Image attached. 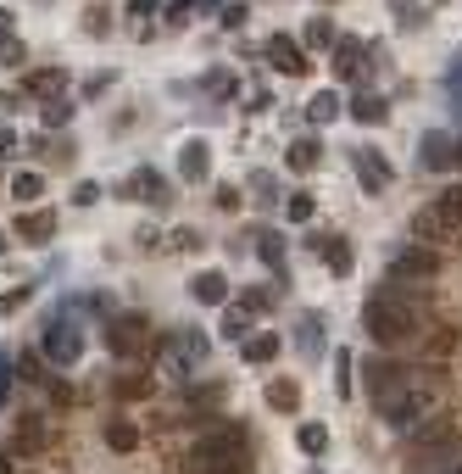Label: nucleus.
Wrapping results in <instances>:
<instances>
[{
	"mask_svg": "<svg viewBox=\"0 0 462 474\" xmlns=\"http://www.w3.org/2000/svg\"><path fill=\"white\" fill-rule=\"evenodd\" d=\"M457 452H462V430H457L451 419L429 414V419L407 435V474H440V469L457 463Z\"/></svg>",
	"mask_w": 462,
	"mask_h": 474,
	"instance_id": "nucleus-1",
	"label": "nucleus"
},
{
	"mask_svg": "<svg viewBox=\"0 0 462 474\" xmlns=\"http://www.w3.org/2000/svg\"><path fill=\"white\" fill-rule=\"evenodd\" d=\"M362 330H368L379 346H402V340H418L423 335V319H418V307L402 302L395 291H379L368 296V307H362Z\"/></svg>",
	"mask_w": 462,
	"mask_h": 474,
	"instance_id": "nucleus-2",
	"label": "nucleus"
},
{
	"mask_svg": "<svg viewBox=\"0 0 462 474\" xmlns=\"http://www.w3.org/2000/svg\"><path fill=\"white\" fill-rule=\"evenodd\" d=\"M435 407H440V386H429V379H407V386L402 391H395L384 407H379V414H384V424L395 430V435H412L429 414H435Z\"/></svg>",
	"mask_w": 462,
	"mask_h": 474,
	"instance_id": "nucleus-3",
	"label": "nucleus"
},
{
	"mask_svg": "<svg viewBox=\"0 0 462 474\" xmlns=\"http://www.w3.org/2000/svg\"><path fill=\"white\" fill-rule=\"evenodd\" d=\"M106 346H112V358H117V363H140V358L156 352L151 324L140 319V312H128V319H112V324H106Z\"/></svg>",
	"mask_w": 462,
	"mask_h": 474,
	"instance_id": "nucleus-4",
	"label": "nucleus"
},
{
	"mask_svg": "<svg viewBox=\"0 0 462 474\" xmlns=\"http://www.w3.org/2000/svg\"><path fill=\"white\" fill-rule=\"evenodd\" d=\"M384 279H402V284H429V279H440V246H423V240H412V246H402L390 257V274Z\"/></svg>",
	"mask_w": 462,
	"mask_h": 474,
	"instance_id": "nucleus-5",
	"label": "nucleus"
},
{
	"mask_svg": "<svg viewBox=\"0 0 462 474\" xmlns=\"http://www.w3.org/2000/svg\"><path fill=\"white\" fill-rule=\"evenodd\" d=\"M40 352H45V363H56V368H73V363L84 358V330H79V319H56V324L40 335Z\"/></svg>",
	"mask_w": 462,
	"mask_h": 474,
	"instance_id": "nucleus-6",
	"label": "nucleus"
},
{
	"mask_svg": "<svg viewBox=\"0 0 462 474\" xmlns=\"http://www.w3.org/2000/svg\"><path fill=\"white\" fill-rule=\"evenodd\" d=\"M223 402H228V386H223V379H201V386H184L179 414H184V424L201 430L207 419H217V407H223Z\"/></svg>",
	"mask_w": 462,
	"mask_h": 474,
	"instance_id": "nucleus-7",
	"label": "nucleus"
},
{
	"mask_svg": "<svg viewBox=\"0 0 462 474\" xmlns=\"http://www.w3.org/2000/svg\"><path fill=\"white\" fill-rule=\"evenodd\" d=\"M362 379H368V396H374V407H384V402H390L395 391H402L412 374H407L402 363H390V358H374L368 368H362Z\"/></svg>",
	"mask_w": 462,
	"mask_h": 474,
	"instance_id": "nucleus-8",
	"label": "nucleus"
},
{
	"mask_svg": "<svg viewBox=\"0 0 462 474\" xmlns=\"http://www.w3.org/2000/svg\"><path fill=\"white\" fill-rule=\"evenodd\" d=\"M418 168H429V173H451V168H457V140L440 135V129H429V135L418 140Z\"/></svg>",
	"mask_w": 462,
	"mask_h": 474,
	"instance_id": "nucleus-9",
	"label": "nucleus"
},
{
	"mask_svg": "<svg viewBox=\"0 0 462 474\" xmlns=\"http://www.w3.org/2000/svg\"><path fill=\"white\" fill-rule=\"evenodd\" d=\"M351 163H356V179H362V190H368V196H379V190H390V163H384V151H374V145H362L356 156H351Z\"/></svg>",
	"mask_w": 462,
	"mask_h": 474,
	"instance_id": "nucleus-10",
	"label": "nucleus"
},
{
	"mask_svg": "<svg viewBox=\"0 0 462 474\" xmlns=\"http://www.w3.org/2000/svg\"><path fill=\"white\" fill-rule=\"evenodd\" d=\"M268 61H273L279 73H290V79H307V73H312L307 51L295 45V40H284V34H273V40H268Z\"/></svg>",
	"mask_w": 462,
	"mask_h": 474,
	"instance_id": "nucleus-11",
	"label": "nucleus"
},
{
	"mask_svg": "<svg viewBox=\"0 0 462 474\" xmlns=\"http://www.w3.org/2000/svg\"><path fill=\"white\" fill-rule=\"evenodd\" d=\"M189 296L201 302V307H223L235 291H228V274H223V268H201V274L189 279Z\"/></svg>",
	"mask_w": 462,
	"mask_h": 474,
	"instance_id": "nucleus-12",
	"label": "nucleus"
},
{
	"mask_svg": "<svg viewBox=\"0 0 462 474\" xmlns=\"http://www.w3.org/2000/svg\"><path fill=\"white\" fill-rule=\"evenodd\" d=\"M179 173H184L189 184H207V173H212V145H207V140H184V151H179Z\"/></svg>",
	"mask_w": 462,
	"mask_h": 474,
	"instance_id": "nucleus-13",
	"label": "nucleus"
},
{
	"mask_svg": "<svg viewBox=\"0 0 462 474\" xmlns=\"http://www.w3.org/2000/svg\"><path fill=\"white\" fill-rule=\"evenodd\" d=\"M362 61H368V51H362L356 40H335V79L340 84H362Z\"/></svg>",
	"mask_w": 462,
	"mask_h": 474,
	"instance_id": "nucleus-14",
	"label": "nucleus"
},
{
	"mask_svg": "<svg viewBox=\"0 0 462 474\" xmlns=\"http://www.w3.org/2000/svg\"><path fill=\"white\" fill-rule=\"evenodd\" d=\"M279 346H284V340H279L273 330H251V335L240 340V358H245L251 368H262V363H273V358H279Z\"/></svg>",
	"mask_w": 462,
	"mask_h": 474,
	"instance_id": "nucleus-15",
	"label": "nucleus"
},
{
	"mask_svg": "<svg viewBox=\"0 0 462 474\" xmlns=\"http://www.w3.org/2000/svg\"><path fill=\"white\" fill-rule=\"evenodd\" d=\"M56 235V212L51 207H40V212H23L17 218V240H28V246H45Z\"/></svg>",
	"mask_w": 462,
	"mask_h": 474,
	"instance_id": "nucleus-16",
	"label": "nucleus"
},
{
	"mask_svg": "<svg viewBox=\"0 0 462 474\" xmlns=\"http://www.w3.org/2000/svg\"><path fill=\"white\" fill-rule=\"evenodd\" d=\"M457 229L446 224V218L435 212V207H423V212H412V240H423V246H440V240H451Z\"/></svg>",
	"mask_w": 462,
	"mask_h": 474,
	"instance_id": "nucleus-17",
	"label": "nucleus"
},
{
	"mask_svg": "<svg viewBox=\"0 0 462 474\" xmlns=\"http://www.w3.org/2000/svg\"><path fill=\"white\" fill-rule=\"evenodd\" d=\"M351 117H356V123H384V117H390V101H384L379 89H362V84H356V89H351Z\"/></svg>",
	"mask_w": 462,
	"mask_h": 474,
	"instance_id": "nucleus-18",
	"label": "nucleus"
},
{
	"mask_svg": "<svg viewBox=\"0 0 462 474\" xmlns=\"http://www.w3.org/2000/svg\"><path fill=\"white\" fill-rule=\"evenodd\" d=\"M123 196H145L151 207H162V201H168V179H162L156 168H140L134 179H128V184H123Z\"/></svg>",
	"mask_w": 462,
	"mask_h": 474,
	"instance_id": "nucleus-19",
	"label": "nucleus"
},
{
	"mask_svg": "<svg viewBox=\"0 0 462 474\" xmlns=\"http://www.w3.org/2000/svg\"><path fill=\"white\" fill-rule=\"evenodd\" d=\"M323 163V140L318 135H307V140H290V151H284V168H295V173H312Z\"/></svg>",
	"mask_w": 462,
	"mask_h": 474,
	"instance_id": "nucleus-20",
	"label": "nucleus"
},
{
	"mask_svg": "<svg viewBox=\"0 0 462 474\" xmlns=\"http://www.w3.org/2000/svg\"><path fill=\"white\" fill-rule=\"evenodd\" d=\"M61 89H68V79H61L56 68H40V73H28V79H23V95H34V101H56Z\"/></svg>",
	"mask_w": 462,
	"mask_h": 474,
	"instance_id": "nucleus-21",
	"label": "nucleus"
},
{
	"mask_svg": "<svg viewBox=\"0 0 462 474\" xmlns=\"http://www.w3.org/2000/svg\"><path fill=\"white\" fill-rule=\"evenodd\" d=\"M156 386H151V374L145 368H128V374H117V386H112V396L117 402H145Z\"/></svg>",
	"mask_w": 462,
	"mask_h": 474,
	"instance_id": "nucleus-22",
	"label": "nucleus"
},
{
	"mask_svg": "<svg viewBox=\"0 0 462 474\" xmlns=\"http://www.w3.org/2000/svg\"><path fill=\"white\" fill-rule=\"evenodd\" d=\"M340 112H346V101H340V95H335V89H318V95H312V101H307V117L318 123V129H323V123H335Z\"/></svg>",
	"mask_w": 462,
	"mask_h": 474,
	"instance_id": "nucleus-23",
	"label": "nucleus"
},
{
	"mask_svg": "<svg viewBox=\"0 0 462 474\" xmlns=\"http://www.w3.org/2000/svg\"><path fill=\"white\" fill-rule=\"evenodd\" d=\"M295 447H301L307 458H323V452H328V424H318V419H307L301 430H295Z\"/></svg>",
	"mask_w": 462,
	"mask_h": 474,
	"instance_id": "nucleus-24",
	"label": "nucleus"
},
{
	"mask_svg": "<svg viewBox=\"0 0 462 474\" xmlns=\"http://www.w3.org/2000/svg\"><path fill=\"white\" fill-rule=\"evenodd\" d=\"M45 447V424L28 414V419H17V435H12V452H40Z\"/></svg>",
	"mask_w": 462,
	"mask_h": 474,
	"instance_id": "nucleus-25",
	"label": "nucleus"
},
{
	"mask_svg": "<svg viewBox=\"0 0 462 474\" xmlns=\"http://www.w3.org/2000/svg\"><path fill=\"white\" fill-rule=\"evenodd\" d=\"M295 346H301L307 358H318V352H323V319H318V312H307V319L295 324Z\"/></svg>",
	"mask_w": 462,
	"mask_h": 474,
	"instance_id": "nucleus-26",
	"label": "nucleus"
},
{
	"mask_svg": "<svg viewBox=\"0 0 462 474\" xmlns=\"http://www.w3.org/2000/svg\"><path fill=\"white\" fill-rule=\"evenodd\" d=\"M106 447H112V452H134V447H140V424L112 419V424H106Z\"/></svg>",
	"mask_w": 462,
	"mask_h": 474,
	"instance_id": "nucleus-27",
	"label": "nucleus"
},
{
	"mask_svg": "<svg viewBox=\"0 0 462 474\" xmlns=\"http://www.w3.org/2000/svg\"><path fill=\"white\" fill-rule=\"evenodd\" d=\"M268 407H273V414H295V407H301L295 379H273V386H268Z\"/></svg>",
	"mask_w": 462,
	"mask_h": 474,
	"instance_id": "nucleus-28",
	"label": "nucleus"
},
{
	"mask_svg": "<svg viewBox=\"0 0 462 474\" xmlns=\"http://www.w3.org/2000/svg\"><path fill=\"white\" fill-rule=\"evenodd\" d=\"M128 28H134V40H156V6L151 0H134V6H128Z\"/></svg>",
	"mask_w": 462,
	"mask_h": 474,
	"instance_id": "nucleus-29",
	"label": "nucleus"
},
{
	"mask_svg": "<svg viewBox=\"0 0 462 474\" xmlns=\"http://www.w3.org/2000/svg\"><path fill=\"white\" fill-rule=\"evenodd\" d=\"M335 23H328V17H312L307 23V40H301V51H335Z\"/></svg>",
	"mask_w": 462,
	"mask_h": 474,
	"instance_id": "nucleus-30",
	"label": "nucleus"
},
{
	"mask_svg": "<svg viewBox=\"0 0 462 474\" xmlns=\"http://www.w3.org/2000/svg\"><path fill=\"white\" fill-rule=\"evenodd\" d=\"M429 207H435L446 224L457 229V224H462V184H446V190H440V201H429Z\"/></svg>",
	"mask_w": 462,
	"mask_h": 474,
	"instance_id": "nucleus-31",
	"label": "nucleus"
},
{
	"mask_svg": "<svg viewBox=\"0 0 462 474\" xmlns=\"http://www.w3.org/2000/svg\"><path fill=\"white\" fill-rule=\"evenodd\" d=\"M323 263H328V274H351V268H356V251H351L346 240H328V246H323Z\"/></svg>",
	"mask_w": 462,
	"mask_h": 474,
	"instance_id": "nucleus-32",
	"label": "nucleus"
},
{
	"mask_svg": "<svg viewBox=\"0 0 462 474\" xmlns=\"http://www.w3.org/2000/svg\"><path fill=\"white\" fill-rule=\"evenodd\" d=\"M40 190H45V179H40L34 168H23V173L12 179V196H17L23 207H28V201H40Z\"/></svg>",
	"mask_w": 462,
	"mask_h": 474,
	"instance_id": "nucleus-33",
	"label": "nucleus"
},
{
	"mask_svg": "<svg viewBox=\"0 0 462 474\" xmlns=\"http://www.w3.org/2000/svg\"><path fill=\"white\" fill-rule=\"evenodd\" d=\"M312 212H318V201L307 196V190H295V196L284 201V218H290V224H312Z\"/></svg>",
	"mask_w": 462,
	"mask_h": 474,
	"instance_id": "nucleus-34",
	"label": "nucleus"
},
{
	"mask_svg": "<svg viewBox=\"0 0 462 474\" xmlns=\"http://www.w3.org/2000/svg\"><path fill=\"white\" fill-rule=\"evenodd\" d=\"M256 251H262V263H268V268H284V240H279L273 229L256 235Z\"/></svg>",
	"mask_w": 462,
	"mask_h": 474,
	"instance_id": "nucleus-35",
	"label": "nucleus"
},
{
	"mask_svg": "<svg viewBox=\"0 0 462 474\" xmlns=\"http://www.w3.org/2000/svg\"><path fill=\"white\" fill-rule=\"evenodd\" d=\"M68 123H73V101H61V95L45 101V129H68Z\"/></svg>",
	"mask_w": 462,
	"mask_h": 474,
	"instance_id": "nucleus-36",
	"label": "nucleus"
},
{
	"mask_svg": "<svg viewBox=\"0 0 462 474\" xmlns=\"http://www.w3.org/2000/svg\"><path fill=\"white\" fill-rule=\"evenodd\" d=\"M28 296H34L28 284H17V291H6V296H0V319H12V312H23V307H28Z\"/></svg>",
	"mask_w": 462,
	"mask_h": 474,
	"instance_id": "nucleus-37",
	"label": "nucleus"
},
{
	"mask_svg": "<svg viewBox=\"0 0 462 474\" xmlns=\"http://www.w3.org/2000/svg\"><path fill=\"white\" fill-rule=\"evenodd\" d=\"M84 23H89V34H95V40H106V34H112V28H106V23H112V12H106V6H89V12H84Z\"/></svg>",
	"mask_w": 462,
	"mask_h": 474,
	"instance_id": "nucleus-38",
	"label": "nucleus"
},
{
	"mask_svg": "<svg viewBox=\"0 0 462 474\" xmlns=\"http://www.w3.org/2000/svg\"><path fill=\"white\" fill-rule=\"evenodd\" d=\"M335 379H340L335 391H340V396L351 402V352H335Z\"/></svg>",
	"mask_w": 462,
	"mask_h": 474,
	"instance_id": "nucleus-39",
	"label": "nucleus"
},
{
	"mask_svg": "<svg viewBox=\"0 0 462 474\" xmlns=\"http://www.w3.org/2000/svg\"><path fill=\"white\" fill-rule=\"evenodd\" d=\"M212 201H217V212H240V190H235V184H217Z\"/></svg>",
	"mask_w": 462,
	"mask_h": 474,
	"instance_id": "nucleus-40",
	"label": "nucleus"
},
{
	"mask_svg": "<svg viewBox=\"0 0 462 474\" xmlns=\"http://www.w3.org/2000/svg\"><path fill=\"white\" fill-rule=\"evenodd\" d=\"M168 246H173V251H201V229H173Z\"/></svg>",
	"mask_w": 462,
	"mask_h": 474,
	"instance_id": "nucleus-41",
	"label": "nucleus"
},
{
	"mask_svg": "<svg viewBox=\"0 0 462 474\" xmlns=\"http://www.w3.org/2000/svg\"><path fill=\"white\" fill-rule=\"evenodd\" d=\"M95 201H101V184H73V207H95Z\"/></svg>",
	"mask_w": 462,
	"mask_h": 474,
	"instance_id": "nucleus-42",
	"label": "nucleus"
},
{
	"mask_svg": "<svg viewBox=\"0 0 462 474\" xmlns=\"http://www.w3.org/2000/svg\"><path fill=\"white\" fill-rule=\"evenodd\" d=\"M251 190H256V201H273V196H279V184H273V173H256V179H251Z\"/></svg>",
	"mask_w": 462,
	"mask_h": 474,
	"instance_id": "nucleus-43",
	"label": "nucleus"
},
{
	"mask_svg": "<svg viewBox=\"0 0 462 474\" xmlns=\"http://www.w3.org/2000/svg\"><path fill=\"white\" fill-rule=\"evenodd\" d=\"M245 107H251V112H268V107H273V95H268V89H251V95H245Z\"/></svg>",
	"mask_w": 462,
	"mask_h": 474,
	"instance_id": "nucleus-44",
	"label": "nucleus"
},
{
	"mask_svg": "<svg viewBox=\"0 0 462 474\" xmlns=\"http://www.w3.org/2000/svg\"><path fill=\"white\" fill-rule=\"evenodd\" d=\"M245 23V6H240V0H235V6H223V28H240Z\"/></svg>",
	"mask_w": 462,
	"mask_h": 474,
	"instance_id": "nucleus-45",
	"label": "nucleus"
},
{
	"mask_svg": "<svg viewBox=\"0 0 462 474\" xmlns=\"http://www.w3.org/2000/svg\"><path fill=\"white\" fill-rule=\"evenodd\" d=\"M6 396H12V363L0 358V402H6Z\"/></svg>",
	"mask_w": 462,
	"mask_h": 474,
	"instance_id": "nucleus-46",
	"label": "nucleus"
},
{
	"mask_svg": "<svg viewBox=\"0 0 462 474\" xmlns=\"http://www.w3.org/2000/svg\"><path fill=\"white\" fill-rule=\"evenodd\" d=\"M106 89H112V73H101V79H89V84H84V95H106Z\"/></svg>",
	"mask_w": 462,
	"mask_h": 474,
	"instance_id": "nucleus-47",
	"label": "nucleus"
},
{
	"mask_svg": "<svg viewBox=\"0 0 462 474\" xmlns=\"http://www.w3.org/2000/svg\"><path fill=\"white\" fill-rule=\"evenodd\" d=\"M12 145H17V135H12V129H0V156H6Z\"/></svg>",
	"mask_w": 462,
	"mask_h": 474,
	"instance_id": "nucleus-48",
	"label": "nucleus"
},
{
	"mask_svg": "<svg viewBox=\"0 0 462 474\" xmlns=\"http://www.w3.org/2000/svg\"><path fill=\"white\" fill-rule=\"evenodd\" d=\"M451 84H462V51H457V61H451Z\"/></svg>",
	"mask_w": 462,
	"mask_h": 474,
	"instance_id": "nucleus-49",
	"label": "nucleus"
},
{
	"mask_svg": "<svg viewBox=\"0 0 462 474\" xmlns=\"http://www.w3.org/2000/svg\"><path fill=\"white\" fill-rule=\"evenodd\" d=\"M12 34V12H0V40H6Z\"/></svg>",
	"mask_w": 462,
	"mask_h": 474,
	"instance_id": "nucleus-50",
	"label": "nucleus"
},
{
	"mask_svg": "<svg viewBox=\"0 0 462 474\" xmlns=\"http://www.w3.org/2000/svg\"><path fill=\"white\" fill-rule=\"evenodd\" d=\"M0 474H12V452L6 447H0Z\"/></svg>",
	"mask_w": 462,
	"mask_h": 474,
	"instance_id": "nucleus-51",
	"label": "nucleus"
},
{
	"mask_svg": "<svg viewBox=\"0 0 462 474\" xmlns=\"http://www.w3.org/2000/svg\"><path fill=\"white\" fill-rule=\"evenodd\" d=\"M0 257H6V229H0Z\"/></svg>",
	"mask_w": 462,
	"mask_h": 474,
	"instance_id": "nucleus-52",
	"label": "nucleus"
},
{
	"mask_svg": "<svg viewBox=\"0 0 462 474\" xmlns=\"http://www.w3.org/2000/svg\"><path fill=\"white\" fill-rule=\"evenodd\" d=\"M457 168H462V145H457Z\"/></svg>",
	"mask_w": 462,
	"mask_h": 474,
	"instance_id": "nucleus-53",
	"label": "nucleus"
},
{
	"mask_svg": "<svg viewBox=\"0 0 462 474\" xmlns=\"http://www.w3.org/2000/svg\"><path fill=\"white\" fill-rule=\"evenodd\" d=\"M440 474H457V463H451V469H440Z\"/></svg>",
	"mask_w": 462,
	"mask_h": 474,
	"instance_id": "nucleus-54",
	"label": "nucleus"
},
{
	"mask_svg": "<svg viewBox=\"0 0 462 474\" xmlns=\"http://www.w3.org/2000/svg\"><path fill=\"white\" fill-rule=\"evenodd\" d=\"M0 107H12V101H0Z\"/></svg>",
	"mask_w": 462,
	"mask_h": 474,
	"instance_id": "nucleus-55",
	"label": "nucleus"
}]
</instances>
